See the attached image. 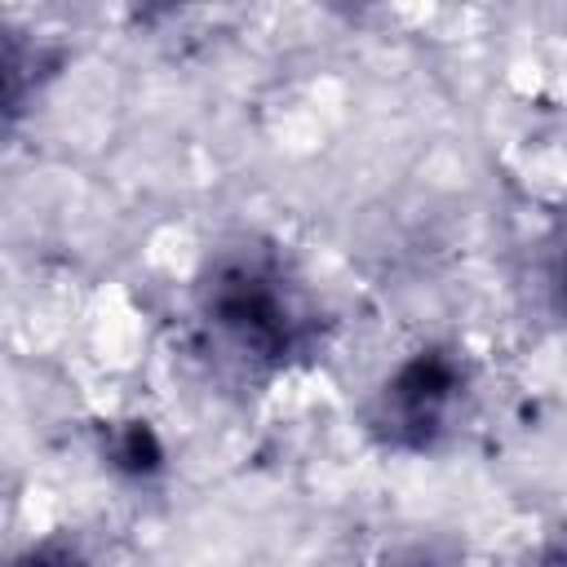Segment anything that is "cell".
Returning a JSON list of instances; mask_svg holds the SVG:
<instances>
[{
	"label": "cell",
	"instance_id": "obj_1",
	"mask_svg": "<svg viewBox=\"0 0 567 567\" xmlns=\"http://www.w3.org/2000/svg\"><path fill=\"white\" fill-rule=\"evenodd\" d=\"M199 323L221 359L261 377L297 363L315 346V310L270 248H226L199 275Z\"/></svg>",
	"mask_w": 567,
	"mask_h": 567
},
{
	"label": "cell",
	"instance_id": "obj_2",
	"mask_svg": "<svg viewBox=\"0 0 567 567\" xmlns=\"http://www.w3.org/2000/svg\"><path fill=\"white\" fill-rule=\"evenodd\" d=\"M465 381L470 372L452 350H416L390 372V381L368 403V434L399 452L434 447L461 412Z\"/></svg>",
	"mask_w": 567,
	"mask_h": 567
},
{
	"label": "cell",
	"instance_id": "obj_3",
	"mask_svg": "<svg viewBox=\"0 0 567 567\" xmlns=\"http://www.w3.org/2000/svg\"><path fill=\"white\" fill-rule=\"evenodd\" d=\"M106 456H111L115 470L137 474V478L151 474V470H159V461H164V452H159V443H155V434H151L146 421H124V425H115V430H111V443H106Z\"/></svg>",
	"mask_w": 567,
	"mask_h": 567
},
{
	"label": "cell",
	"instance_id": "obj_4",
	"mask_svg": "<svg viewBox=\"0 0 567 567\" xmlns=\"http://www.w3.org/2000/svg\"><path fill=\"white\" fill-rule=\"evenodd\" d=\"M13 567H89V563H84V554H80L75 545H66V540H44V545L27 549Z\"/></svg>",
	"mask_w": 567,
	"mask_h": 567
},
{
	"label": "cell",
	"instance_id": "obj_5",
	"mask_svg": "<svg viewBox=\"0 0 567 567\" xmlns=\"http://www.w3.org/2000/svg\"><path fill=\"white\" fill-rule=\"evenodd\" d=\"M377 567H456V554L443 545H412V549H394Z\"/></svg>",
	"mask_w": 567,
	"mask_h": 567
},
{
	"label": "cell",
	"instance_id": "obj_6",
	"mask_svg": "<svg viewBox=\"0 0 567 567\" xmlns=\"http://www.w3.org/2000/svg\"><path fill=\"white\" fill-rule=\"evenodd\" d=\"M554 292H558V306H563V315H567V257H563V266H558V275H554Z\"/></svg>",
	"mask_w": 567,
	"mask_h": 567
}]
</instances>
